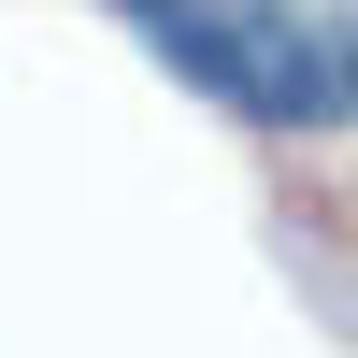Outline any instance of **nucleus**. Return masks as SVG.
<instances>
[{"label": "nucleus", "mask_w": 358, "mask_h": 358, "mask_svg": "<svg viewBox=\"0 0 358 358\" xmlns=\"http://www.w3.org/2000/svg\"><path fill=\"white\" fill-rule=\"evenodd\" d=\"M101 15L244 129H358V0H101Z\"/></svg>", "instance_id": "obj_1"}]
</instances>
